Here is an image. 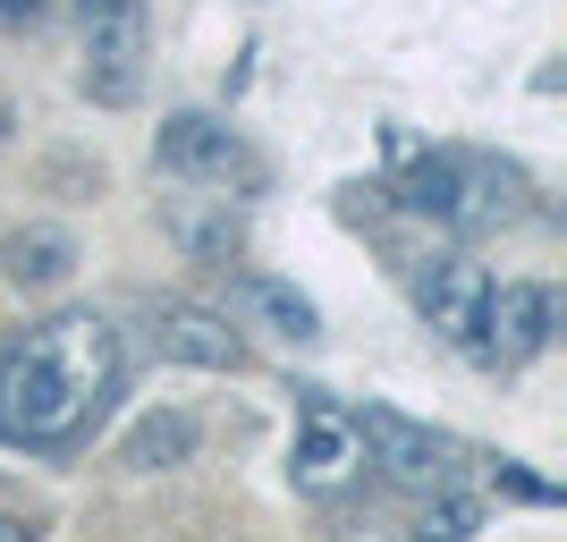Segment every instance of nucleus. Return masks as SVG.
<instances>
[{
  "label": "nucleus",
  "instance_id": "nucleus-1",
  "mask_svg": "<svg viewBox=\"0 0 567 542\" xmlns=\"http://www.w3.org/2000/svg\"><path fill=\"white\" fill-rule=\"evenodd\" d=\"M118 381H127V348L94 306H69L34 323L25 339L0 348V441L69 458L94 441V425L111 416Z\"/></svg>",
  "mask_w": 567,
  "mask_h": 542
},
{
  "label": "nucleus",
  "instance_id": "nucleus-2",
  "mask_svg": "<svg viewBox=\"0 0 567 542\" xmlns=\"http://www.w3.org/2000/svg\"><path fill=\"white\" fill-rule=\"evenodd\" d=\"M153 170L187 178V187H220V195H262V162L220 111H169L153 127Z\"/></svg>",
  "mask_w": 567,
  "mask_h": 542
},
{
  "label": "nucleus",
  "instance_id": "nucleus-3",
  "mask_svg": "<svg viewBox=\"0 0 567 542\" xmlns=\"http://www.w3.org/2000/svg\"><path fill=\"white\" fill-rule=\"evenodd\" d=\"M288 483L306 500H339L364 483V432H355V416L339 399H322V390H306V407H297V432H288Z\"/></svg>",
  "mask_w": 567,
  "mask_h": 542
},
{
  "label": "nucleus",
  "instance_id": "nucleus-4",
  "mask_svg": "<svg viewBox=\"0 0 567 542\" xmlns=\"http://www.w3.org/2000/svg\"><path fill=\"white\" fill-rule=\"evenodd\" d=\"M85 34V94L102 111H127L144 94V0H76Z\"/></svg>",
  "mask_w": 567,
  "mask_h": 542
},
{
  "label": "nucleus",
  "instance_id": "nucleus-5",
  "mask_svg": "<svg viewBox=\"0 0 567 542\" xmlns=\"http://www.w3.org/2000/svg\"><path fill=\"white\" fill-rule=\"evenodd\" d=\"M559 339V297L550 280H499L483 297V330H474V356L483 365H534Z\"/></svg>",
  "mask_w": 567,
  "mask_h": 542
},
{
  "label": "nucleus",
  "instance_id": "nucleus-6",
  "mask_svg": "<svg viewBox=\"0 0 567 542\" xmlns=\"http://www.w3.org/2000/svg\"><path fill=\"white\" fill-rule=\"evenodd\" d=\"M355 432H364V467H373L390 492H441V483H450V441L432 425H415L399 407H364Z\"/></svg>",
  "mask_w": 567,
  "mask_h": 542
},
{
  "label": "nucleus",
  "instance_id": "nucleus-7",
  "mask_svg": "<svg viewBox=\"0 0 567 542\" xmlns=\"http://www.w3.org/2000/svg\"><path fill=\"white\" fill-rule=\"evenodd\" d=\"M483 297H492V272L466 255V246H441V255L415 263V314L432 323V339L474 356V330H483Z\"/></svg>",
  "mask_w": 567,
  "mask_h": 542
},
{
  "label": "nucleus",
  "instance_id": "nucleus-8",
  "mask_svg": "<svg viewBox=\"0 0 567 542\" xmlns=\"http://www.w3.org/2000/svg\"><path fill=\"white\" fill-rule=\"evenodd\" d=\"M153 348H162L169 365H195V374H237V365H246V330L220 306L162 297V306H153Z\"/></svg>",
  "mask_w": 567,
  "mask_h": 542
},
{
  "label": "nucleus",
  "instance_id": "nucleus-9",
  "mask_svg": "<svg viewBox=\"0 0 567 542\" xmlns=\"http://www.w3.org/2000/svg\"><path fill=\"white\" fill-rule=\"evenodd\" d=\"M76 263H85V255H76V237L60 229V221H25V229L0 237V280L25 288V297H43V288H69Z\"/></svg>",
  "mask_w": 567,
  "mask_h": 542
},
{
  "label": "nucleus",
  "instance_id": "nucleus-10",
  "mask_svg": "<svg viewBox=\"0 0 567 542\" xmlns=\"http://www.w3.org/2000/svg\"><path fill=\"white\" fill-rule=\"evenodd\" d=\"M457 170H466V153H415V162L390 178V204H399L406 221H432V229H457Z\"/></svg>",
  "mask_w": 567,
  "mask_h": 542
},
{
  "label": "nucleus",
  "instance_id": "nucleus-11",
  "mask_svg": "<svg viewBox=\"0 0 567 542\" xmlns=\"http://www.w3.org/2000/svg\"><path fill=\"white\" fill-rule=\"evenodd\" d=\"M162 229H169V246H178L187 263H213V272H229V263L246 255V221H237L229 195H213V213H195V204H169Z\"/></svg>",
  "mask_w": 567,
  "mask_h": 542
},
{
  "label": "nucleus",
  "instance_id": "nucleus-12",
  "mask_svg": "<svg viewBox=\"0 0 567 542\" xmlns=\"http://www.w3.org/2000/svg\"><path fill=\"white\" fill-rule=\"evenodd\" d=\"M525 213V178L508 162H466L457 170V229H508Z\"/></svg>",
  "mask_w": 567,
  "mask_h": 542
},
{
  "label": "nucleus",
  "instance_id": "nucleus-13",
  "mask_svg": "<svg viewBox=\"0 0 567 542\" xmlns=\"http://www.w3.org/2000/svg\"><path fill=\"white\" fill-rule=\"evenodd\" d=\"M195 458V416L187 407H153L136 432H127V449H118V467L127 474H169Z\"/></svg>",
  "mask_w": 567,
  "mask_h": 542
},
{
  "label": "nucleus",
  "instance_id": "nucleus-14",
  "mask_svg": "<svg viewBox=\"0 0 567 542\" xmlns=\"http://www.w3.org/2000/svg\"><path fill=\"white\" fill-rule=\"evenodd\" d=\"M237 306L255 314V323L271 330V339H297V348H306L313 330H322V314H313V306H306V297H297L288 280H271V272H237Z\"/></svg>",
  "mask_w": 567,
  "mask_h": 542
},
{
  "label": "nucleus",
  "instance_id": "nucleus-15",
  "mask_svg": "<svg viewBox=\"0 0 567 542\" xmlns=\"http://www.w3.org/2000/svg\"><path fill=\"white\" fill-rule=\"evenodd\" d=\"M415 534L466 542V534H483V509H474V500H450V492H424V525H415Z\"/></svg>",
  "mask_w": 567,
  "mask_h": 542
},
{
  "label": "nucleus",
  "instance_id": "nucleus-16",
  "mask_svg": "<svg viewBox=\"0 0 567 542\" xmlns=\"http://www.w3.org/2000/svg\"><path fill=\"white\" fill-rule=\"evenodd\" d=\"M60 18V0H0V34H43Z\"/></svg>",
  "mask_w": 567,
  "mask_h": 542
},
{
  "label": "nucleus",
  "instance_id": "nucleus-17",
  "mask_svg": "<svg viewBox=\"0 0 567 542\" xmlns=\"http://www.w3.org/2000/svg\"><path fill=\"white\" fill-rule=\"evenodd\" d=\"M492 483H499V492H508V500H534V509H543V500H559V492H550V483H534V474H517V458H499V467H492Z\"/></svg>",
  "mask_w": 567,
  "mask_h": 542
},
{
  "label": "nucleus",
  "instance_id": "nucleus-18",
  "mask_svg": "<svg viewBox=\"0 0 567 542\" xmlns=\"http://www.w3.org/2000/svg\"><path fill=\"white\" fill-rule=\"evenodd\" d=\"M25 534H34L25 518H0V542H25Z\"/></svg>",
  "mask_w": 567,
  "mask_h": 542
},
{
  "label": "nucleus",
  "instance_id": "nucleus-19",
  "mask_svg": "<svg viewBox=\"0 0 567 542\" xmlns=\"http://www.w3.org/2000/svg\"><path fill=\"white\" fill-rule=\"evenodd\" d=\"M0 127H9V111H0Z\"/></svg>",
  "mask_w": 567,
  "mask_h": 542
}]
</instances>
